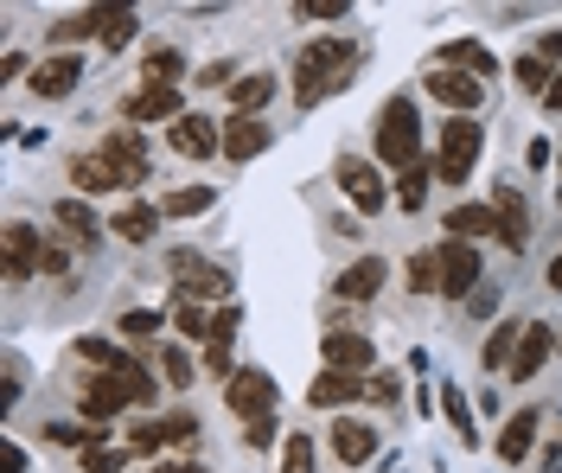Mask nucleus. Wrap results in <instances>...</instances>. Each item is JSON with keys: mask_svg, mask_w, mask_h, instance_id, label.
Returning <instances> with one entry per match:
<instances>
[{"mask_svg": "<svg viewBox=\"0 0 562 473\" xmlns=\"http://www.w3.org/2000/svg\"><path fill=\"white\" fill-rule=\"evenodd\" d=\"M550 289L562 294V256H550Z\"/></svg>", "mask_w": 562, "mask_h": 473, "instance_id": "obj_56", "label": "nucleus"}, {"mask_svg": "<svg viewBox=\"0 0 562 473\" xmlns=\"http://www.w3.org/2000/svg\"><path fill=\"white\" fill-rule=\"evenodd\" d=\"M492 212H498V237H505V250H525L530 244V212H525V199H518L505 180H498V192H492Z\"/></svg>", "mask_w": 562, "mask_h": 473, "instance_id": "obj_19", "label": "nucleus"}, {"mask_svg": "<svg viewBox=\"0 0 562 473\" xmlns=\"http://www.w3.org/2000/svg\"><path fill=\"white\" fill-rule=\"evenodd\" d=\"M333 180H339V192L351 199V212H358V218H378V212L390 205V185H384V173H378L371 160H358V154H339Z\"/></svg>", "mask_w": 562, "mask_h": 473, "instance_id": "obj_4", "label": "nucleus"}, {"mask_svg": "<svg viewBox=\"0 0 562 473\" xmlns=\"http://www.w3.org/2000/svg\"><path fill=\"white\" fill-rule=\"evenodd\" d=\"M103 154L128 173V185H147L154 180V154H147V142H140V128H109L103 135Z\"/></svg>", "mask_w": 562, "mask_h": 473, "instance_id": "obj_13", "label": "nucleus"}, {"mask_svg": "<svg viewBox=\"0 0 562 473\" xmlns=\"http://www.w3.org/2000/svg\"><path fill=\"white\" fill-rule=\"evenodd\" d=\"M428 180H435V167H409V173H396V199H403V212H422Z\"/></svg>", "mask_w": 562, "mask_h": 473, "instance_id": "obj_37", "label": "nucleus"}, {"mask_svg": "<svg viewBox=\"0 0 562 473\" xmlns=\"http://www.w3.org/2000/svg\"><path fill=\"white\" fill-rule=\"evenodd\" d=\"M269 142H276V128H269L262 115H231V122H224V160H237V167L256 160Z\"/></svg>", "mask_w": 562, "mask_h": 473, "instance_id": "obj_15", "label": "nucleus"}, {"mask_svg": "<svg viewBox=\"0 0 562 473\" xmlns=\"http://www.w3.org/2000/svg\"><path fill=\"white\" fill-rule=\"evenodd\" d=\"M128 38H135V7H103V45L122 52Z\"/></svg>", "mask_w": 562, "mask_h": 473, "instance_id": "obj_35", "label": "nucleus"}, {"mask_svg": "<svg viewBox=\"0 0 562 473\" xmlns=\"http://www.w3.org/2000/svg\"><path fill=\"white\" fill-rule=\"evenodd\" d=\"M319 359H326V371H346V378H371V364H378V352H371V339L364 333H319Z\"/></svg>", "mask_w": 562, "mask_h": 473, "instance_id": "obj_7", "label": "nucleus"}, {"mask_svg": "<svg viewBox=\"0 0 562 473\" xmlns=\"http://www.w3.org/2000/svg\"><path fill=\"white\" fill-rule=\"evenodd\" d=\"M199 83H237V77H231V65L217 58V65H205V71H199Z\"/></svg>", "mask_w": 562, "mask_h": 473, "instance_id": "obj_52", "label": "nucleus"}, {"mask_svg": "<svg viewBox=\"0 0 562 473\" xmlns=\"http://www.w3.org/2000/svg\"><path fill=\"white\" fill-rule=\"evenodd\" d=\"M448 230H454V244L498 237V212H492V205H454V212H448Z\"/></svg>", "mask_w": 562, "mask_h": 473, "instance_id": "obj_26", "label": "nucleus"}, {"mask_svg": "<svg viewBox=\"0 0 562 473\" xmlns=\"http://www.w3.org/2000/svg\"><path fill=\"white\" fill-rule=\"evenodd\" d=\"M52 218H58V230H65L70 244H83V250L97 244V212H90L83 199H58V205H52Z\"/></svg>", "mask_w": 562, "mask_h": 473, "instance_id": "obj_28", "label": "nucleus"}, {"mask_svg": "<svg viewBox=\"0 0 562 473\" xmlns=\"http://www.w3.org/2000/svg\"><path fill=\"white\" fill-rule=\"evenodd\" d=\"M173 275H179V294H186V301H199V307L231 294V275H224L217 262H205L199 250H173Z\"/></svg>", "mask_w": 562, "mask_h": 473, "instance_id": "obj_6", "label": "nucleus"}, {"mask_svg": "<svg viewBox=\"0 0 562 473\" xmlns=\"http://www.w3.org/2000/svg\"><path fill=\"white\" fill-rule=\"evenodd\" d=\"M422 83H428V97H435L448 115H473L480 103H486V83H480V77H467V71H441V65H435Z\"/></svg>", "mask_w": 562, "mask_h": 473, "instance_id": "obj_8", "label": "nucleus"}, {"mask_svg": "<svg viewBox=\"0 0 562 473\" xmlns=\"http://www.w3.org/2000/svg\"><path fill=\"white\" fill-rule=\"evenodd\" d=\"M467 307H473V314H480V320H486L492 307H498V289H473V294H467Z\"/></svg>", "mask_w": 562, "mask_h": 473, "instance_id": "obj_48", "label": "nucleus"}, {"mask_svg": "<svg viewBox=\"0 0 562 473\" xmlns=\"http://www.w3.org/2000/svg\"><path fill=\"white\" fill-rule=\"evenodd\" d=\"M537 429H543V409H518V416L498 429V441H492V448H498V461H505V468H518L530 448H537Z\"/></svg>", "mask_w": 562, "mask_h": 473, "instance_id": "obj_18", "label": "nucleus"}, {"mask_svg": "<svg viewBox=\"0 0 562 473\" xmlns=\"http://www.w3.org/2000/svg\"><path fill=\"white\" fill-rule=\"evenodd\" d=\"M45 441H58V448H77V454H83V448H90V429H83V423H45Z\"/></svg>", "mask_w": 562, "mask_h": 473, "instance_id": "obj_46", "label": "nucleus"}, {"mask_svg": "<svg viewBox=\"0 0 562 473\" xmlns=\"http://www.w3.org/2000/svg\"><path fill=\"white\" fill-rule=\"evenodd\" d=\"M550 346H557V327H543V320H530L525 339H518V359H512V384H530L543 359H550Z\"/></svg>", "mask_w": 562, "mask_h": 473, "instance_id": "obj_21", "label": "nucleus"}, {"mask_svg": "<svg viewBox=\"0 0 562 473\" xmlns=\"http://www.w3.org/2000/svg\"><path fill=\"white\" fill-rule=\"evenodd\" d=\"M7 473H26V454H20V441H7Z\"/></svg>", "mask_w": 562, "mask_h": 473, "instance_id": "obj_54", "label": "nucleus"}, {"mask_svg": "<svg viewBox=\"0 0 562 473\" xmlns=\"http://www.w3.org/2000/svg\"><path fill=\"white\" fill-rule=\"evenodd\" d=\"M237 327H244V307L224 301V307L211 314V339H205V364L211 371H224V378H231V339H237Z\"/></svg>", "mask_w": 562, "mask_h": 473, "instance_id": "obj_20", "label": "nucleus"}, {"mask_svg": "<svg viewBox=\"0 0 562 473\" xmlns=\"http://www.w3.org/2000/svg\"><path fill=\"white\" fill-rule=\"evenodd\" d=\"M537 58H543V65H562V33H543V38H537Z\"/></svg>", "mask_w": 562, "mask_h": 473, "instance_id": "obj_49", "label": "nucleus"}, {"mask_svg": "<svg viewBox=\"0 0 562 473\" xmlns=\"http://www.w3.org/2000/svg\"><path fill=\"white\" fill-rule=\"evenodd\" d=\"M378 160H384L390 173H409L422 167V115H416V97H384V110H378Z\"/></svg>", "mask_w": 562, "mask_h": 473, "instance_id": "obj_2", "label": "nucleus"}, {"mask_svg": "<svg viewBox=\"0 0 562 473\" xmlns=\"http://www.w3.org/2000/svg\"><path fill=\"white\" fill-rule=\"evenodd\" d=\"M326 448H333V461H346V468H364V461H378V448H384V429H378V423H364V416H339V423L326 429Z\"/></svg>", "mask_w": 562, "mask_h": 473, "instance_id": "obj_5", "label": "nucleus"}, {"mask_svg": "<svg viewBox=\"0 0 562 473\" xmlns=\"http://www.w3.org/2000/svg\"><path fill=\"white\" fill-rule=\"evenodd\" d=\"M557 167H562V160H557ZM557 205H562V192H557Z\"/></svg>", "mask_w": 562, "mask_h": 473, "instance_id": "obj_57", "label": "nucleus"}, {"mask_svg": "<svg viewBox=\"0 0 562 473\" xmlns=\"http://www.w3.org/2000/svg\"><path fill=\"white\" fill-rule=\"evenodd\" d=\"M441 409H448L454 436L467 441V448H480V436H473V409H467V397H460V384H441Z\"/></svg>", "mask_w": 562, "mask_h": 473, "instance_id": "obj_32", "label": "nucleus"}, {"mask_svg": "<svg viewBox=\"0 0 562 473\" xmlns=\"http://www.w3.org/2000/svg\"><path fill=\"white\" fill-rule=\"evenodd\" d=\"M269 97H276V77H262V71H249L231 83V110L237 115H262L269 110Z\"/></svg>", "mask_w": 562, "mask_h": 473, "instance_id": "obj_29", "label": "nucleus"}, {"mask_svg": "<svg viewBox=\"0 0 562 473\" xmlns=\"http://www.w3.org/2000/svg\"><path fill=\"white\" fill-rule=\"evenodd\" d=\"M351 71H358V45H351L346 33L301 45V52H294V103H301V110L326 103L333 90H346L351 83Z\"/></svg>", "mask_w": 562, "mask_h": 473, "instance_id": "obj_1", "label": "nucleus"}, {"mask_svg": "<svg viewBox=\"0 0 562 473\" xmlns=\"http://www.w3.org/2000/svg\"><path fill=\"white\" fill-rule=\"evenodd\" d=\"M160 212L167 218H199V212H211V185H179V192L160 199Z\"/></svg>", "mask_w": 562, "mask_h": 473, "instance_id": "obj_31", "label": "nucleus"}, {"mask_svg": "<svg viewBox=\"0 0 562 473\" xmlns=\"http://www.w3.org/2000/svg\"><path fill=\"white\" fill-rule=\"evenodd\" d=\"M480 289V250L473 244H441V294H473Z\"/></svg>", "mask_w": 562, "mask_h": 473, "instance_id": "obj_16", "label": "nucleus"}, {"mask_svg": "<svg viewBox=\"0 0 562 473\" xmlns=\"http://www.w3.org/2000/svg\"><path fill=\"white\" fill-rule=\"evenodd\" d=\"M122 115H128V122H179L186 103H179V90H167V83H140L135 97L122 103Z\"/></svg>", "mask_w": 562, "mask_h": 473, "instance_id": "obj_17", "label": "nucleus"}, {"mask_svg": "<svg viewBox=\"0 0 562 473\" xmlns=\"http://www.w3.org/2000/svg\"><path fill=\"white\" fill-rule=\"evenodd\" d=\"M281 473H314V441L288 436V448H281Z\"/></svg>", "mask_w": 562, "mask_h": 473, "instance_id": "obj_44", "label": "nucleus"}, {"mask_svg": "<svg viewBox=\"0 0 562 473\" xmlns=\"http://www.w3.org/2000/svg\"><path fill=\"white\" fill-rule=\"evenodd\" d=\"M70 185H77V192H90V199H97V192H135V185H128V173H122V167L109 160L103 147H97V154H77V160H70Z\"/></svg>", "mask_w": 562, "mask_h": 473, "instance_id": "obj_12", "label": "nucleus"}, {"mask_svg": "<svg viewBox=\"0 0 562 473\" xmlns=\"http://www.w3.org/2000/svg\"><path fill=\"white\" fill-rule=\"evenodd\" d=\"M543 473H562V448H557V441L543 448Z\"/></svg>", "mask_w": 562, "mask_h": 473, "instance_id": "obj_55", "label": "nucleus"}, {"mask_svg": "<svg viewBox=\"0 0 562 473\" xmlns=\"http://www.w3.org/2000/svg\"><path fill=\"white\" fill-rule=\"evenodd\" d=\"M390 282V262L384 256H358V262H351L346 275H339V282H333V289L346 294V301H371V294L384 289Z\"/></svg>", "mask_w": 562, "mask_h": 473, "instance_id": "obj_24", "label": "nucleus"}, {"mask_svg": "<svg viewBox=\"0 0 562 473\" xmlns=\"http://www.w3.org/2000/svg\"><path fill=\"white\" fill-rule=\"evenodd\" d=\"M26 83H33L45 103H58V97H70V90L83 83V58H77V52H45V58L33 65V77H26Z\"/></svg>", "mask_w": 562, "mask_h": 473, "instance_id": "obj_11", "label": "nucleus"}, {"mask_svg": "<svg viewBox=\"0 0 562 473\" xmlns=\"http://www.w3.org/2000/svg\"><path fill=\"white\" fill-rule=\"evenodd\" d=\"M530 320H505V327H492V339L480 346V364L486 371H512V359H518V339H525Z\"/></svg>", "mask_w": 562, "mask_h": 473, "instance_id": "obj_27", "label": "nucleus"}, {"mask_svg": "<svg viewBox=\"0 0 562 473\" xmlns=\"http://www.w3.org/2000/svg\"><path fill=\"white\" fill-rule=\"evenodd\" d=\"M173 147L186 160H211V154H224V122H211V115H179L173 122Z\"/></svg>", "mask_w": 562, "mask_h": 473, "instance_id": "obj_14", "label": "nucleus"}, {"mask_svg": "<svg viewBox=\"0 0 562 473\" xmlns=\"http://www.w3.org/2000/svg\"><path fill=\"white\" fill-rule=\"evenodd\" d=\"M224 403H231L244 423H249V416H269V409H276V378H269V371H256V364H244V371H231Z\"/></svg>", "mask_w": 562, "mask_h": 473, "instance_id": "obj_9", "label": "nucleus"}, {"mask_svg": "<svg viewBox=\"0 0 562 473\" xmlns=\"http://www.w3.org/2000/svg\"><path fill=\"white\" fill-rule=\"evenodd\" d=\"M543 110H550V115H562V71L550 77V90H543Z\"/></svg>", "mask_w": 562, "mask_h": 473, "instance_id": "obj_53", "label": "nucleus"}, {"mask_svg": "<svg viewBox=\"0 0 562 473\" xmlns=\"http://www.w3.org/2000/svg\"><path fill=\"white\" fill-rule=\"evenodd\" d=\"M435 65H441V71H473L480 83H486V77H498V58H492L486 45H473V38L441 45V52H435Z\"/></svg>", "mask_w": 562, "mask_h": 473, "instance_id": "obj_23", "label": "nucleus"}, {"mask_svg": "<svg viewBox=\"0 0 562 473\" xmlns=\"http://www.w3.org/2000/svg\"><path fill=\"white\" fill-rule=\"evenodd\" d=\"M90 33H103V7H83V13L58 20L52 26V45H70V38H90Z\"/></svg>", "mask_w": 562, "mask_h": 473, "instance_id": "obj_33", "label": "nucleus"}, {"mask_svg": "<svg viewBox=\"0 0 562 473\" xmlns=\"http://www.w3.org/2000/svg\"><path fill=\"white\" fill-rule=\"evenodd\" d=\"M160 378H167L173 391H192V352H186V346H167V352H160Z\"/></svg>", "mask_w": 562, "mask_h": 473, "instance_id": "obj_42", "label": "nucleus"}, {"mask_svg": "<svg viewBox=\"0 0 562 473\" xmlns=\"http://www.w3.org/2000/svg\"><path fill=\"white\" fill-rule=\"evenodd\" d=\"M294 20H351V0H294Z\"/></svg>", "mask_w": 562, "mask_h": 473, "instance_id": "obj_43", "label": "nucleus"}, {"mask_svg": "<svg viewBox=\"0 0 562 473\" xmlns=\"http://www.w3.org/2000/svg\"><path fill=\"white\" fill-rule=\"evenodd\" d=\"M45 237H38L33 224H7V282L20 289V282H33V275H45Z\"/></svg>", "mask_w": 562, "mask_h": 473, "instance_id": "obj_10", "label": "nucleus"}, {"mask_svg": "<svg viewBox=\"0 0 562 473\" xmlns=\"http://www.w3.org/2000/svg\"><path fill=\"white\" fill-rule=\"evenodd\" d=\"M128 448H135V454H160V448H173V429H167V416H140L135 429H128Z\"/></svg>", "mask_w": 562, "mask_h": 473, "instance_id": "obj_30", "label": "nucleus"}, {"mask_svg": "<svg viewBox=\"0 0 562 473\" xmlns=\"http://www.w3.org/2000/svg\"><path fill=\"white\" fill-rule=\"evenodd\" d=\"M409 289H416V294H435V289H441V250L409 256Z\"/></svg>", "mask_w": 562, "mask_h": 473, "instance_id": "obj_38", "label": "nucleus"}, {"mask_svg": "<svg viewBox=\"0 0 562 473\" xmlns=\"http://www.w3.org/2000/svg\"><path fill=\"white\" fill-rule=\"evenodd\" d=\"M525 160H530V173H543V167H550V142H530Z\"/></svg>", "mask_w": 562, "mask_h": 473, "instance_id": "obj_51", "label": "nucleus"}, {"mask_svg": "<svg viewBox=\"0 0 562 473\" xmlns=\"http://www.w3.org/2000/svg\"><path fill=\"white\" fill-rule=\"evenodd\" d=\"M147 77H154V83H167V90H179V77H186V58H179L173 45H154V52H147Z\"/></svg>", "mask_w": 562, "mask_h": 473, "instance_id": "obj_34", "label": "nucleus"}, {"mask_svg": "<svg viewBox=\"0 0 562 473\" xmlns=\"http://www.w3.org/2000/svg\"><path fill=\"white\" fill-rule=\"evenodd\" d=\"M364 397H378V403H403V371H371V378H364Z\"/></svg>", "mask_w": 562, "mask_h": 473, "instance_id": "obj_45", "label": "nucleus"}, {"mask_svg": "<svg viewBox=\"0 0 562 473\" xmlns=\"http://www.w3.org/2000/svg\"><path fill=\"white\" fill-rule=\"evenodd\" d=\"M128 454H135V448H109V441H90V448H83V468H90V473H122V468H128Z\"/></svg>", "mask_w": 562, "mask_h": 473, "instance_id": "obj_40", "label": "nucleus"}, {"mask_svg": "<svg viewBox=\"0 0 562 473\" xmlns=\"http://www.w3.org/2000/svg\"><path fill=\"white\" fill-rule=\"evenodd\" d=\"M115 333H122L128 346H147V339L160 333V314H154V307H135V314H122V320H115Z\"/></svg>", "mask_w": 562, "mask_h": 473, "instance_id": "obj_39", "label": "nucleus"}, {"mask_svg": "<svg viewBox=\"0 0 562 473\" xmlns=\"http://www.w3.org/2000/svg\"><path fill=\"white\" fill-rule=\"evenodd\" d=\"M550 65H543V58H537V52H530V58H518V65H512V83H518V90H530V97H543V90H550Z\"/></svg>", "mask_w": 562, "mask_h": 473, "instance_id": "obj_36", "label": "nucleus"}, {"mask_svg": "<svg viewBox=\"0 0 562 473\" xmlns=\"http://www.w3.org/2000/svg\"><path fill=\"white\" fill-rule=\"evenodd\" d=\"M281 429H276V416H249L244 423V448H276Z\"/></svg>", "mask_w": 562, "mask_h": 473, "instance_id": "obj_47", "label": "nucleus"}, {"mask_svg": "<svg viewBox=\"0 0 562 473\" xmlns=\"http://www.w3.org/2000/svg\"><path fill=\"white\" fill-rule=\"evenodd\" d=\"M358 397H364V378H346V371H319L314 384H307V403L314 409H346Z\"/></svg>", "mask_w": 562, "mask_h": 473, "instance_id": "obj_25", "label": "nucleus"}, {"mask_svg": "<svg viewBox=\"0 0 562 473\" xmlns=\"http://www.w3.org/2000/svg\"><path fill=\"white\" fill-rule=\"evenodd\" d=\"M160 218H167L160 205H147V199H128V205H122V212L109 218V230H115L122 244H154V230H160Z\"/></svg>", "mask_w": 562, "mask_h": 473, "instance_id": "obj_22", "label": "nucleus"}, {"mask_svg": "<svg viewBox=\"0 0 562 473\" xmlns=\"http://www.w3.org/2000/svg\"><path fill=\"white\" fill-rule=\"evenodd\" d=\"M173 327L186 333V339H211V314L199 307V301H186V294H179V307H173Z\"/></svg>", "mask_w": 562, "mask_h": 473, "instance_id": "obj_41", "label": "nucleus"}, {"mask_svg": "<svg viewBox=\"0 0 562 473\" xmlns=\"http://www.w3.org/2000/svg\"><path fill=\"white\" fill-rule=\"evenodd\" d=\"M20 71H26V52H7V58H0V83H13Z\"/></svg>", "mask_w": 562, "mask_h": 473, "instance_id": "obj_50", "label": "nucleus"}, {"mask_svg": "<svg viewBox=\"0 0 562 473\" xmlns=\"http://www.w3.org/2000/svg\"><path fill=\"white\" fill-rule=\"evenodd\" d=\"M480 142H486L480 115H448V122H441V135H435V180H441V185H467V180H473Z\"/></svg>", "mask_w": 562, "mask_h": 473, "instance_id": "obj_3", "label": "nucleus"}]
</instances>
